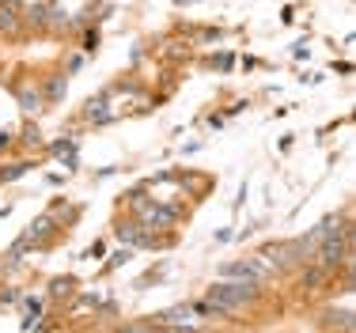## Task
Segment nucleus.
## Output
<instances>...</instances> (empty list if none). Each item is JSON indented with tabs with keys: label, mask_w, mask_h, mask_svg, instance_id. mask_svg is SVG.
Masks as SVG:
<instances>
[{
	"label": "nucleus",
	"mask_w": 356,
	"mask_h": 333,
	"mask_svg": "<svg viewBox=\"0 0 356 333\" xmlns=\"http://www.w3.org/2000/svg\"><path fill=\"white\" fill-rule=\"evenodd\" d=\"M8 148H12V133L0 129V152H8Z\"/></svg>",
	"instance_id": "20"
},
{
	"label": "nucleus",
	"mask_w": 356,
	"mask_h": 333,
	"mask_svg": "<svg viewBox=\"0 0 356 333\" xmlns=\"http://www.w3.org/2000/svg\"><path fill=\"white\" fill-rule=\"evenodd\" d=\"M23 235L31 238V246H35V250H46V246H49V238L57 235V220H54V212H46V216L31 220V227H27Z\"/></svg>",
	"instance_id": "5"
},
{
	"label": "nucleus",
	"mask_w": 356,
	"mask_h": 333,
	"mask_svg": "<svg viewBox=\"0 0 356 333\" xmlns=\"http://www.w3.org/2000/svg\"><path fill=\"white\" fill-rule=\"evenodd\" d=\"M31 170L27 159H19V163H8V167H0V182H15V178H23Z\"/></svg>",
	"instance_id": "14"
},
{
	"label": "nucleus",
	"mask_w": 356,
	"mask_h": 333,
	"mask_svg": "<svg viewBox=\"0 0 356 333\" xmlns=\"http://www.w3.org/2000/svg\"><path fill=\"white\" fill-rule=\"evenodd\" d=\"M65 91H69V80H65V72H49V76H46V88H42V99H46V106H57V102H65Z\"/></svg>",
	"instance_id": "8"
},
{
	"label": "nucleus",
	"mask_w": 356,
	"mask_h": 333,
	"mask_svg": "<svg viewBox=\"0 0 356 333\" xmlns=\"http://www.w3.org/2000/svg\"><path fill=\"white\" fill-rule=\"evenodd\" d=\"M15 12H23V4H15V0H0V31H8V34L19 31L23 19Z\"/></svg>",
	"instance_id": "10"
},
{
	"label": "nucleus",
	"mask_w": 356,
	"mask_h": 333,
	"mask_svg": "<svg viewBox=\"0 0 356 333\" xmlns=\"http://www.w3.org/2000/svg\"><path fill=\"white\" fill-rule=\"evenodd\" d=\"M258 295H261V284H247V280H216V284L209 288L205 300L213 303L220 311V318H224V314H239L243 307L258 303Z\"/></svg>",
	"instance_id": "1"
},
{
	"label": "nucleus",
	"mask_w": 356,
	"mask_h": 333,
	"mask_svg": "<svg viewBox=\"0 0 356 333\" xmlns=\"http://www.w3.org/2000/svg\"><path fill=\"white\" fill-rule=\"evenodd\" d=\"M27 250H31V238H27V235H19V238H15V243H12V250L4 254V258L12 261V266H15V261H23V254H27Z\"/></svg>",
	"instance_id": "15"
},
{
	"label": "nucleus",
	"mask_w": 356,
	"mask_h": 333,
	"mask_svg": "<svg viewBox=\"0 0 356 333\" xmlns=\"http://www.w3.org/2000/svg\"><path fill=\"white\" fill-rule=\"evenodd\" d=\"M15 99H19V110H23V114H38V110H46L42 88H35V83H19V88H15Z\"/></svg>",
	"instance_id": "7"
},
{
	"label": "nucleus",
	"mask_w": 356,
	"mask_h": 333,
	"mask_svg": "<svg viewBox=\"0 0 356 333\" xmlns=\"http://www.w3.org/2000/svg\"><path fill=\"white\" fill-rule=\"evenodd\" d=\"M83 49H88V54H95V49H99V31H88V34H83Z\"/></svg>",
	"instance_id": "19"
},
{
	"label": "nucleus",
	"mask_w": 356,
	"mask_h": 333,
	"mask_svg": "<svg viewBox=\"0 0 356 333\" xmlns=\"http://www.w3.org/2000/svg\"><path fill=\"white\" fill-rule=\"evenodd\" d=\"M23 144H27V148H42V133H38V125H27V129H23Z\"/></svg>",
	"instance_id": "16"
},
{
	"label": "nucleus",
	"mask_w": 356,
	"mask_h": 333,
	"mask_svg": "<svg viewBox=\"0 0 356 333\" xmlns=\"http://www.w3.org/2000/svg\"><path fill=\"white\" fill-rule=\"evenodd\" d=\"M129 258H133V250H129V246H122V250H118L114 258L106 261V269H118V266H125V261H129Z\"/></svg>",
	"instance_id": "17"
},
{
	"label": "nucleus",
	"mask_w": 356,
	"mask_h": 333,
	"mask_svg": "<svg viewBox=\"0 0 356 333\" xmlns=\"http://www.w3.org/2000/svg\"><path fill=\"white\" fill-rule=\"evenodd\" d=\"M190 314H193L190 303H178V307H167V311H159V314H148V318H152V326H186Z\"/></svg>",
	"instance_id": "6"
},
{
	"label": "nucleus",
	"mask_w": 356,
	"mask_h": 333,
	"mask_svg": "<svg viewBox=\"0 0 356 333\" xmlns=\"http://www.w3.org/2000/svg\"><path fill=\"white\" fill-rule=\"evenodd\" d=\"M152 330H156V326H152V318H140V322H129L122 333H152Z\"/></svg>",
	"instance_id": "18"
},
{
	"label": "nucleus",
	"mask_w": 356,
	"mask_h": 333,
	"mask_svg": "<svg viewBox=\"0 0 356 333\" xmlns=\"http://www.w3.org/2000/svg\"><path fill=\"white\" fill-rule=\"evenodd\" d=\"M326 277H330V273L322 269L318 261H307V266H300V288H303V292H315V288H318Z\"/></svg>",
	"instance_id": "9"
},
{
	"label": "nucleus",
	"mask_w": 356,
	"mask_h": 333,
	"mask_svg": "<svg viewBox=\"0 0 356 333\" xmlns=\"http://www.w3.org/2000/svg\"><path fill=\"white\" fill-rule=\"evenodd\" d=\"M220 280H247V284H266L269 266L261 258H239V261H224L220 266Z\"/></svg>",
	"instance_id": "3"
},
{
	"label": "nucleus",
	"mask_w": 356,
	"mask_h": 333,
	"mask_svg": "<svg viewBox=\"0 0 356 333\" xmlns=\"http://www.w3.org/2000/svg\"><path fill=\"white\" fill-rule=\"evenodd\" d=\"M114 235H118V243L129 246V250H148L152 246V232L140 224V220H122V224L114 227Z\"/></svg>",
	"instance_id": "4"
},
{
	"label": "nucleus",
	"mask_w": 356,
	"mask_h": 333,
	"mask_svg": "<svg viewBox=\"0 0 356 333\" xmlns=\"http://www.w3.org/2000/svg\"><path fill=\"white\" fill-rule=\"evenodd\" d=\"M46 15H49V4H27L19 19H23V23H31L35 31H46Z\"/></svg>",
	"instance_id": "11"
},
{
	"label": "nucleus",
	"mask_w": 356,
	"mask_h": 333,
	"mask_svg": "<svg viewBox=\"0 0 356 333\" xmlns=\"http://www.w3.org/2000/svg\"><path fill=\"white\" fill-rule=\"evenodd\" d=\"M83 258H91V261H95V258H103V243H95L88 254H83Z\"/></svg>",
	"instance_id": "21"
},
{
	"label": "nucleus",
	"mask_w": 356,
	"mask_h": 333,
	"mask_svg": "<svg viewBox=\"0 0 356 333\" xmlns=\"http://www.w3.org/2000/svg\"><path fill=\"white\" fill-rule=\"evenodd\" d=\"M69 27H72L69 12H61V8H54V4H49V15H46V31H69Z\"/></svg>",
	"instance_id": "12"
},
{
	"label": "nucleus",
	"mask_w": 356,
	"mask_h": 333,
	"mask_svg": "<svg viewBox=\"0 0 356 333\" xmlns=\"http://www.w3.org/2000/svg\"><path fill=\"white\" fill-rule=\"evenodd\" d=\"M129 204H133V212H137V220L148 232H167V227H175L178 224V216L182 212L171 209V204H159V201H152V197H144V193H129Z\"/></svg>",
	"instance_id": "2"
},
{
	"label": "nucleus",
	"mask_w": 356,
	"mask_h": 333,
	"mask_svg": "<svg viewBox=\"0 0 356 333\" xmlns=\"http://www.w3.org/2000/svg\"><path fill=\"white\" fill-rule=\"evenodd\" d=\"M76 288V277H57L54 284H49V300H69Z\"/></svg>",
	"instance_id": "13"
}]
</instances>
